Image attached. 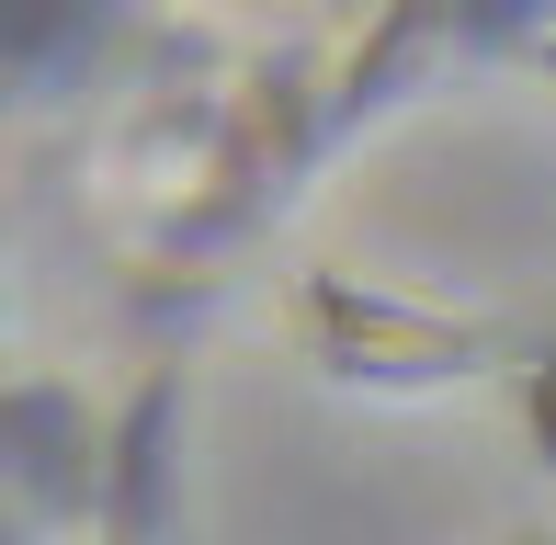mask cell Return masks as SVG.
<instances>
[{
	"label": "cell",
	"mask_w": 556,
	"mask_h": 545,
	"mask_svg": "<svg viewBox=\"0 0 556 545\" xmlns=\"http://www.w3.org/2000/svg\"><path fill=\"white\" fill-rule=\"evenodd\" d=\"M432 58H466V35H454V12H387L364 46L341 58V80H330V103L307 114V148H341L352 126H375V114H397L409 103V80Z\"/></svg>",
	"instance_id": "cell-3"
},
{
	"label": "cell",
	"mask_w": 556,
	"mask_h": 545,
	"mask_svg": "<svg viewBox=\"0 0 556 545\" xmlns=\"http://www.w3.org/2000/svg\"><path fill=\"white\" fill-rule=\"evenodd\" d=\"M103 455H114V409H91L68 376H12V398H0V489H12L23 534L103 523Z\"/></svg>",
	"instance_id": "cell-1"
},
{
	"label": "cell",
	"mask_w": 556,
	"mask_h": 545,
	"mask_svg": "<svg viewBox=\"0 0 556 545\" xmlns=\"http://www.w3.org/2000/svg\"><path fill=\"white\" fill-rule=\"evenodd\" d=\"M182 432H193V376L148 364L114 398V455H103V545H160L170 489H182Z\"/></svg>",
	"instance_id": "cell-2"
},
{
	"label": "cell",
	"mask_w": 556,
	"mask_h": 545,
	"mask_svg": "<svg viewBox=\"0 0 556 545\" xmlns=\"http://www.w3.org/2000/svg\"><path fill=\"white\" fill-rule=\"evenodd\" d=\"M534 545H556V534H534Z\"/></svg>",
	"instance_id": "cell-7"
},
{
	"label": "cell",
	"mask_w": 556,
	"mask_h": 545,
	"mask_svg": "<svg viewBox=\"0 0 556 545\" xmlns=\"http://www.w3.org/2000/svg\"><path fill=\"white\" fill-rule=\"evenodd\" d=\"M511 409H522V455L556 478V330L522 353V376H511Z\"/></svg>",
	"instance_id": "cell-5"
},
{
	"label": "cell",
	"mask_w": 556,
	"mask_h": 545,
	"mask_svg": "<svg viewBox=\"0 0 556 545\" xmlns=\"http://www.w3.org/2000/svg\"><path fill=\"white\" fill-rule=\"evenodd\" d=\"M534 68H545V80H556V23H545V35H534Z\"/></svg>",
	"instance_id": "cell-6"
},
{
	"label": "cell",
	"mask_w": 556,
	"mask_h": 545,
	"mask_svg": "<svg viewBox=\"0 0 556 545\" xmlns=\"http://www.w3.org/2000/svg\"><path fill=\"white\" fill-rule=\"evenodd\" d=\"M114 46V12H12L0 23V58H12V80H23V103H58L68 91V58H103Z\"/></svg>",
	"instance_id": "cell-4"
}]
</instances>
